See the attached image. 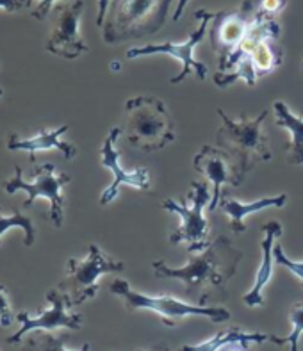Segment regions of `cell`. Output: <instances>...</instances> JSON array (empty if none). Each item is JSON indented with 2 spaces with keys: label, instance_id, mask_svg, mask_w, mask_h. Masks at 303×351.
<instances>
[{
  "label": "cell",
  "instance_id": "cell-13",
  "mask_svg": "<svg viewBox=\"0 0 303 351\" xmlns=\"http://www.w3.org/2000/svg\"><path fill=\"white\" fill-rule=\"evenodd\" d=\"M121 127H112L107 134L106 141L102 145V150H100V156H102V166L107 168L112 173L114 180L111 182V186L107 187L106 191L100 196V205H109L118 195V189L120 186L127 184V186H132L139 191H148L150 189V173H148L147 168H136L132 171H127L120 166V152L116 150V139L120 138Z\"/></svg>",
  "mask_w": 303,
  "mask_h": 351
},
{
  "label": "cell",
  "instance_id": "cell-1",
  "mask_svg": "<svg viewBox=\"0 0 303 351\" xmlns=\"http://www.w3.org/2000/svg\"><path fill=\"white\" fill-rule=\"evenodd\" d=\"M245 254L232 245L227 236H218L198 254H189L182 267H169L165 261L152 263L157 278H173L186 285V293L193 294L204 285L225 291Z\"/></svg>",
  "mask_w": 303,
  "mask_h": 351
},
{
  "label": "cell",
  "instance_id": "cell-26",
  "mask_svg": "<svg viewBox=\"0 0 303 351\" xmlns=\"http://www.w3.org/2000/svg\"><path fill=\"white\" fill-rule=\"evenodd\" d=\"M53 2H56V0H40L38 9H34L31 13L32 18H36V20H45V18L49 16ZM29 5H32V0H27V8H29Z\"/></svg>",
  "mask_w": 303,
  "mask_h": 351
},
{
  "label": "cell",
  "instance_id": "cell-11",
  "mask_svg": "<svg viewBox=\"0 0 303 351\" xmlns=\"http://www.w3.org/2000/svg\"><path fill=\"white\" fill-rule=\"evenodd\" d=\"M84 11V2L75 0L71 4H59L53 8V27L47 50L62 59H77L89 50L80 36V16Z\"/></svg>",
  "mask_w": 303,
  "mask_h": 351
},
{
  "label": "cell",
  "instance_id": "cell-8",
  "mask_svg": "<svg viewBox=\"0 0 303 351\" xmlns=\"http://www.w3.org/2000/svg\"><path fill=\"white\" fill-rule=\"evenodd\" d=\"M123 263L107 257L97 245H89L88 257L84 261L70 258L68 261V276L59 282V289L70 296L73 305L95 298L98 291V278L109 273H120Z\"/></svg>",
  "mask_w": 303,
  "mask_h": 351
},
{
  "label": "cell",
  "instance_id": "cell-2",
  "mask_svg": "<svg viewBox=\"0 0 303 351\" xmlns=\"http://www.w3.org/2000/svg\"><path fill=\"white\" fill-rule=\"evenodd\" d=\"M216 112L221 118V127L216 134V147L230 156L234 165L232 186H241L248 171H252L258 162L273 159V152L269 150L266 134L263 132V123L269 111L264 109L254 120H234L225 114L223 109H218Z\"/></svg>",
  "mask_w": 303,
  "mask_h": 351
},
{
  "label": "cell",
  "instance_id": "cell-3",
  "mask_svg": "<svg viewBox=\"0 0 303 351\" xmlns=\"http://www.w3.org/2000/svg\"><path fill=\"white\" fill-rule=\"evenodd\" d=\"M173 0H111L104 20V41L121 43L154 36L168 20Z\"/></svg>",
  "mask_w": 303,
  "mask_h": 351
},
{
  "label": "cell",
  "instance_id": "cell-4",
  "mask_svg": "<svg viewBox=\"0 0 303 351\" xmlns=\"http://www.w3.org/2000/svg\"><path fill=\"white\" fill-rule=\"evenodd\" d=\"M127 141L143 152L162 150L175 141V123L165 102L156 97H136L125 102Z\"/></svg>",
  "mask_w": 303,
  "mask_h": 351
},
{
  "label": "cell",
  "instance_id": "cell-28",
  "mask_svg": "<svg viewBox=\"0 0 303 351\" xmlns=\"http://www.w3.org/2000/svg\"><path fill=\"white\" fill-rule=\"evenodd\" d=\"M107 9H109V0H98V16H97V25L102 27L104 20H106Z\"/></svg>",
  "mask_w": 303,
  "mask_h": 351
},
{
  "label": "cell",
  "instance_id": "cell-25",
  "mask_svg": "<svg viewBox=\"0 0 303 351\" xmlns=\"http://www.w3.org/2000/svg\"><path fill=\"white\" fill-rule=\"evenodd\" d=\"M14 321V314L9 305L8 294H5V287L0 284V325L9 326Z\"/></svg>",
  "mask_w": 303,
  "mask_h": 351
},
{
  "label": "cell",
  "instance_id": "cell-19",
  "mask_svg": "<svg viewBox=\"0 0 303 351\" xmlns=\"http://www.w3.org/2000/svg\"><path fill=\"white\" fill-rule=\"evenodd\" d=\"M263 341H269L267 334H246L241 332L239 328H228L218 332L210 339H207L205 343L195 344V346H182L180 351H219L223 346H227L230 343H263Z\"/></svg>",
  "mask_w": 303,
  "mask_h": 351
},
{
  "label": "cell",
  "instance_id": "cell-18",
  "mask_svg": "<svg viewBox=\"0 0 303 351\" xmlns=\"http://www.w3.org/2000/svg\"><path fill=\"white\" fill-rule=\"evenodd\" d=\"M273 109L276 114V125L284 127L291 134L289 150H287L289 162L291 165H303V118L293 114L284 102H275Z\"/></svg>",
  "mask_w": 303,
  "mask_h": 351
},
{
  "label": "cell",
  "instance_id": "cell-5",
  "mask_svg": "<svg viewBox=\"0 0 303 351\" xmlns=\"http://www.w3.org/2000/svg\"><path fill=\"white\" fill-rule=\"evenodd\" d=\"M111 293L120 296L130 312H156L166 326H175L178 319L193 316L207 317V319L214 321V323H225V321L230 319V312L227 308L209 307V305H200V303L191 305V303L180 302V300L173 298V296H168V294H165V296H148V294H141L138 291H134L129 285V282L123 280V278H116L112 282Z\"/></svg>",
  "mask_w": 303,
  "mask_h": 351
},
{
  "label": "cell",
  "instance_id": "cell-15",
  "mask_svg": "<svg viewBox=\"0 0 303 351\" xmlns=\"http://www.w3.org/2000/svg\"><path fill=\"white\" fill-rule=\"evenodd\" d=\"M264 239L260 241V250H263V264L258 266L257 276L252 285V289L243 296L246 307H260L264 303L263 291L273 278V267H275V239L282 236V225L278 221H269L263 225Z\"/></svg>",
  "mask_w": 303,
  "mask_h": 351
},
{
  "label": "cell",
  "instance_id": "cell-33",
  "mask_svg": "<svg viewBox=\"0 0 303 351\" xmlns=\"http://www.w3.org/2000/svg\"><path fill=\"white\" fill-rule=\"evenodd\" d=\"M302 73H303V61H302Z\"/></svg>",
  "mask_w": 303,
  "mask_h": 351
},
{
  "label": "cell",
  "instance_id": "cell-6",
  "mask_svg": "<svg viewBox=\"0 0 303 351\" xmlns=\"http://www.w3.org/2000/svg\"><path fill=\"white\" fill-rule=\"evenodd\" d=\"M34 180L27 182L23 180V171L20 166H14V177L2 182V187L8 195H14L16 191L27 193V200L23 207H32L34 200L47 198L50 202V210L47 218L50 219L56 228L62 227L64 221V186L70 184L71 177L68 173H56V166L52 162L34 166Z\"/></svg>",
  "mask_w": 303,
  "mask_h": 351
},
{
  "label": "cell",
  "instance_id": "cell-7",
  "mask_svg": "<svg viewBox=\"0 0 303 351\" xmlns=\"http://www.w3.org/2000/svg\"><path fill=\"white\" fill-rule=\"evenodd\" d=\"M189 200L191 205L186 202L165 200L160 207L169 213H175L180 219L177 230L169 236L171 245L186 243L187 254H196L202 252L209 245V221L205 219L204 209L210 204V187L207 182H191V191H189Z\"/></svg>",
  "mask_w": 303,
  "mask_h": 351
},
{
  "label": "cell",
  "instance_id": "cell-31",
  "mask_svg": "<svg viewBox=\"0 0 303 351\" xmlns=\"http://www.w3.org/2000/svg\"><path fill=\"white\" fill-rule=\"evenodd\" d=\"M138 351H147V350H138ZM160 351H169V350H168V348L162 346V348H160Z\"/></svg>",
  "mask_w": 303,
  "mask_h": 351
},
{
  "label": "cell",
  "instance_id": "cell-24",
  "mask_svg": "<svg viewBox=\"0 0 303 351\" xmlns=\"http://www.w3.org/2000/svg\"><path fill=\"white\" fill-rule=\"evenodd\" d=\"M289 0H260L258 4V13L264 14L267 18H275L276 14H280L284 8L287 5Z\"/></svg>",
  "mask_w": 303,
  "mask_h": 351
},
{
  "label": "cell",
  "instance_id": "cell-22",
  "mask_svg": "<svg viewBox=\"0 0 303 351\" xmlns=\"http://www.w3.org/2000/svg\"><path fill=\"white\" fill-rule=\"evenodd\" d=\"M289 319L293 323V330L287 337H276V335H269V341L278 346L289 344L291 351H300V337L303 334V305L302 303H294L289 311Z\"/></svg>",
  "mask_w": 303,
  "mask_h": 351
},
{
  "label": "cell",
  "instance_id": "cell-17",
  "mask_svg": "<svg viewBox=\"0 0 303 351\" xmlns=\"http://www.w3.org/2000/svg\"><path fill=\"white\" fill-rule=\"evenodd\" d=\"M285 204H287V195H278L273 196V198H260V200L250 202V204H243V202L236 200V198H228L225 195H221V200H219V207L228 216L232 232H236V234L246 232V218H248L250 214H255L258 210L267 209V207L282 209Z\"/></svg>",
  "mask_w": 303,
  "mask_h": 351
},
{
  "label": "cell",
  "instance_id": "cell-23",
  "mask_svg": "<svg viewBox=\"0 0 303 351\" xmlns=\"http://www.w3.org/2000/svg\"><path fill=\"white\" fill-rule=\"evenodd\" d=\"M273 254H275V264L285 267V269L293 273L294 276H298V280L302 282L303 285V261H300V263L291 261V258L284 254V250H282L280 245H275V252H273Z\"/></svg>",
  "mask_w": 303,
  "mask_h": 351
},
{
  "label": "cell",
  "instance_id": "cell-32",
  "mask_svg": "<svg viewBox=\"0 0 303 351\" xmlns=\"http://www.w3.org/2000/svg\"><path fill=\"white\" fill-rule=\"evenodd\" d=\"M2 93H4V91H2V88H0V97H2Z\"/></svg>",
  "mask_w": 303,
  "mask_h": 351
},
{
  "label": "cell",
  "instance_id": "cell-14",
  "mask_svg": "<svg viewBox=\"0 0 303 351\" xmlns=\"http://www.w3.org/2000/svg\"><path fill=\"white\" fill-rule=\"evenodd\" d=\"M195 169L202 177H205L210 182V204L209 210L214 213L216 207H219L225 184H234V165L227 152L221 148L204 147L195 156Z\"/></svg>",
  "mask_w": 303,
  "mask_h": 351
},
{
  "label": "cell",
  "instance_id": "cell-27",
  "mask_svg": "<svg viewBox=\"0 0 303 351\" xmlns=\"http://www.w3.org/2000/svg\"><path fill=\"white\" fill-rule=\"evenodd\" d=\"M23 8H27V0H0V9H4L8 13H14Z\"/></svg>",
  "mask_w": 303,
  "mask_h": 351
},
{
  "label": "cell",
  "instance_id": "cell-9",
  "mask_svg": "<svg viewBox=\"0 0 303 351\" xmlns=\"http://www.w3.org/2000/svg\"><path fill=\"white\" fill-rule=\"evenodd\" d=\"M195 16L200 20V25L196 27V31L184 43H169L168 41V43L160 45H147V47H138V49L127 50L125 56H127V59H136L141 58V56H152V53H166V56H171V58L178 59V61L182 62V70L178 71L177 77L169 80L171 84H180L191 71H195L198 79L204 80L207 77V66L196 61L193 52H195L196 47L204 40L209 22L214 20V13H210L207 9H200V11H196Z\"/></svg>",
  "mask_w": 303,
  "mask_h": 351
},
{
  "label": "cell",
  "instance_id": "cell-10",
  "mask_svg": "<svg viewBox=\"0 0 303 351\" xmlns=\"http://www.w3.org/2000/svg\"><path fill=\"white\" fill-rule=\"evenodd\" d=\"M47 300H49L50 307L40 312L38 316L32 317L29 312L18 314L16 321L20 323V328H18L16 334L8 337L9 344H18L23 339V335L34 332V330L50 332V330L56 328L79 330L82 326V316L68 311L70 307H73V303L66 293H62L59 287H56V289H50L47 293Z\"/></svg>",
  "mask_w": 303,
  "mask_h": 351
},
{
  "label": "cell",
  "instance_id": "cell-29",
  "mask_svg": "<svg viewBox=\"0 0 303 351\" xmlns=\"http://www.w3.org/2000/svg\"><path fill=\"white\" fill-rule=\"evenodd\" d=\"M219 351H254L250 343H230L227 346H223Z\"/></svg>",
  "mask_w": 303,
  "mask_h": 351
},
{
  "label": "cell",
  "instance_id": "cell-16",
  "mask_svg": "<svg viewBox=\"0 0 303 351\" xmlns=\"http://www.w3.org/2000/svg\"><path fill=\"white\" fill-rule=\"evenodd\" d=\"M68 130V125H61L58 129L41 130L32 138H20L16 132L9 134L8 150L11 152H29L31 162H36V154L45 150L61 152L64 159H73L77 156V148L70 143L61 141V136Z\"/></svg>",
  "mask_w": 303,
  "mask_h": 351
},
{
  "label": "cell",
  "instance_id": "cell-20",
  "mask_svg": "<svg viewBox=\"0 0 303 351\" xmlns=\"http://www.w3.org/2000/svg\"><path fill=\"white\" fill-rule=\"evenodd\" d=\"M22 228L23 230V245L25 246H32L36 241V228L34 223H32L31 218H27L23 214H20L18 207H14L13 214L11 216H4L2 210H0V243H2V237L4 234H8L11 228Z\"/></svg>",
  "mask_w": 303,
  "mask_h": 351
},
{
  "label": "cell",
  "instance_id": "cell-30",
  "mask_svg": "<svg viewBox=\"0 0 303 351\" xmlns=\"http://www.w3.org/2000/svg\"><path fill=\"white\" fill-rule=\"evenodd\" d=\"M187 2H189V0H178V5H177V9H175V13H173V22H178V20H180V16H182Z\"/></svg>",
  "mask_w": 303,
  "mask_h": 351
},
{
  "label": "cell",
  "instance_id": "cell-21",
  "mask_svg": "<svg viewBox=\"0 0 303 351\" xmlns=\"http://www.w3.org/2000/svg\"><path fill=\"white\" fill-rule=\"evenodd\" d=\"M68 334L62 335H52V334H43L36 335V337L29 339L25 343H22V351H68L64 348ZM80 351H89V343L80 348Z\"/></svg>",
  "mask_w": 303,
  "mask_h": 351
},
{
  "label": "cell",
  "instance_id": "cell-12",
  "mask_svg": "<svg viewBox=\"0 0 303 351\" xmlns=\"http://www.w3.org/2000/svg\"><path fill=\"white\" fill-rule=\"evenodd\" d=\"M254 4L252 0H245L236 11H221L214 14V23L210 29V45L218 53L219 66L225 64L232 52L239 47L243 38L254 22Z\"/></svg>",
  "mask_w": 303,
  "mask_h": 351
}]
</instances>
